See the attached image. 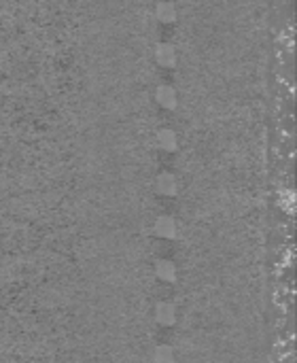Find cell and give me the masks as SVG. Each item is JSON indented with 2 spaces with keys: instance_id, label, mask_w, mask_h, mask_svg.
<instances>
[{
  "instance_id": "obj_4",
  "label": "cell",
  "mask_w": 297,
  "mask_h": 363,
  "mask_svg": "<svg viewBox=\"0 0 297 363\" xmlns=\"http://www.w3.org/2000/svg\"><path fill=\"white\" fill-rule=\"evenodd\" d=\"M157 189L162 194H166V196H172L176 191V183H174V179L170 177V174H164V177L157 181Z\"/></svg>"
},
{
  "instance_id": "obj_5",
  "label": "cell",
  "mask_w": 297,
  "mask_h": 363,
  "mask_svg": "<svg viewBox=\"0 0 297 363\" xmlns=\"http://www.w3.org/2000/svg\"><path fill=\"white\" fill-rule=\"evenodd\" d=\"M155 361L157 363H174V351L170 346H157V351H155Z\"/></svg>"
},
{
  "instance_id": "obj_1",
  "label": "cell",
  "mask_w": 297,
  "mask_h": 363,
  "mask_svg": "<svg viewBox=\"0 0 297 363\" xmlns=\"http://www.w3.org/2000/svg\"><path fill=\"white\" fill-rule=\"evenodd\" d=\"M155 234L162 236V238H174L176 236V223L170 219V217H162L155 223Z\"/></svg>"
},
{
  "instance_id": "obj_2",
  "label": "cell",
  "mask_w": 297,
  "mask_h": 363,
  "mask_svg": "<svg viewBox=\"0 0 297 363\" xmlns=\"http://www.w3.org/2000/svg\"><path fill=\"white\" fill-rule=\"evenodd\" d=\"M155 272H157V276L162 279V281H174V276H176V268H174V264L172 261H168V259H162V261H157V266H155Z\"/></svg>"
},
{
  "instance_id": "obj_3",
  "label": "cell",
  "mask_w": 297,
  "mask_h": 363,
  "mask_svg": "<svg viewBox=\"0 0 297 363\" xmlns=\"http://www.w3.org/2000/svg\"><path fill=\"white\" fill-rule=\"evenodd\" d=\"M155 316H157V321L164 323V325H172L176 321L174 306H172V304H166V302L157 306V314H155Z\"/></svg>"
}]
</instances>
